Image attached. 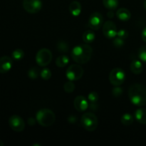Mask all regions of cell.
Returning <instances> with one entry per match:
<instances>
[{"label": "cell", "instance_id": "cell-7", "mask_svg": "<svg viewBox=\"0 0 146 146\" xmlns=\"http://www.w3.org/2000/svg\"><path fill=\"white\" fill-rule=\"evenodd\" d=\"M84 75V69L78 64H73L70 66L66 70V76L69 81H76L81 79Z\"/></svg>", "mask_w": 146, "mask_h": 146}, {"label": "cell", "instance_id": "cell-6", "mask_svg": "<svg viewBox=\"0 0 146 146\" xmlns=\"http://www.w3.org/2000/svg\"><path fill=\"white\" fill-rule=\"evenodd\" d=\"M109 81L114 86H120L125 81V74L120 68H113L109 74Z\"/></svg>", "mask_w": 146, "mask_h": 146}, {"label": "cell", "instance_id": "cell-23", "mask_svg": "<svg viewBox=\"0 0 146 146\" xmlns=\"http://www.w3.org/2000/svg\"><path fill=\"white\" fill-rule=\"evenodd\" d=\"M56 48L59 52L66 53L68 51V44L64 41H59L56 44Z\"/></svg>", "mask_w": 146, "mask_h": 146}, {"label": "cell", "instance_id": "cell-11", "mask_svg": "<svg viewBox=\"0 0 146 146\" xmlns=\"http://www.w3.org/2000/svg\"><path fill=\"white\" fill-rule=\"evenodd\" d=\"M103 33L107 38H114L117 36L116 25L112 21H107L103 25Z\"/></svg>", "mask_w": 146, "mask_h": 146}, {"label": "cell", "instance_id": "cell-32", "mask_svg": "<svg viewBox=\"0 0 146 146\" xmlns=\"http://www.w3.org/2000/svg\"><path fill=\"white\" fill-rule=\"evenodd\" d=\"M141 37H142L143 41L146 43V27L144 28L143 30L142 31V33H141Z\"/></svg>", "mask_w": 146, "mask_h": 146}, {"label": "cell", "instance_id": "cell-17", "mask_svg": "<svg viewBox=\"0 0 146 146\" xmlns=\"http://www.w3.org/2000/svg\"><path fill=\"white\" fill-rule=\"evenodd\" d=\"M130 68H131V71H132L133 74H136V75L141 74L143 70L142 63H141V61H138V60H133L131 62Z\"/></svg>", "mask_w": 146, "mask_h": 146}, {"label": "cell", "instance_id": "cell-14", "mask_svg": "<svg viewBox=\"0 0 146 146\" xmlns=\"http://www.w3.org/2000/svg\"><path fill=\"white\" fill-rule=\"evenodd\" d=\"M68 9H69L71 15L74 17H78L81 14L82 7H81V4H80V2L77 1H74L70 4Z\"/></svg>", "mask_w": 146, "mask_h": 146}, {"label": "cell", "instance_id": "cell-16", "mask_svg": "<svg viewBox=\"0 0 146 146\" xmlns=\"http://www.w3.org/2000/svg\"><path fill=\"white\" fill-rule=\"evenodd\" d=\"M135 118L138 123L146 125V108H138L135 112Z\"/></svg>", "mask_w": 146, "mask_h": 146}, {"label": "cell", "instance_id": "cell-2", "mask_svg": "<svg viewBox=\"0 0 146 146\" xmlns=\"http://www.w3.org/2000/svg\"><path fill=\"white\" fill-rule=\"evenodd\" d=\"M93 49L88 44H84L76 46L71 51V57L76 63L85 64L91 58Z\"/></svg>", "mask_w": 146, "mask_h": 146}, {"label": "cell", "instance_id": "cell-19", "mask_svg": "<svg viewBox=\"0 0 146 146\" xmlns=\"http://www.w3.org/2000/svg\"><path fill=\"white\" fill-rule=\"evenodd\" d=\"M69 62V58L66 55H61L56 60V64L59 68L66 66Z\"/></svg>", "mask_w": 146, "mask_h": 146}, {"label": "cell", "instance_id": "cell-33", "mask_svg": "<svg viewBox=\"0 0 146 146\" xmlns=\"http://www.w3.org/2000/svg\"><path fill=\"white\" fill-rule=\"evenodd\" d=\"M28 123L29 125H34V124H35V120H34L33 118H29L28 119Z\"/></svg>", "mask_w": 146, "mask_h": 146}, {"label": "cell", "instance_id": "cell-15", "mask_svg": "<svg viewBox=\"0 0 146 146\" xmlns=\"http://www.w3.org/2000/svg\"><path fill=\"white\" fill-rule=\"evenodd\" d=\"M116 17L122 21H128L131 17V13L125 8H121L117 10Z\"/></svg>", "mask_w": 146, "mask_h": 146}, {"label": "cell", "instance_id": "cell-36", "mask_svg": "<svg viewBox=\"0 0 146 146\" xmlns=\"http://www.w3.org/2000/svg\"><path fill=\"white\" fill-rule=\"evenodd\" d=\"M144 8L146 10V0H145V1H144Z\"/></svg>", "mask_w": 146, "mask_h": 146}, {"label": "cell", "instance_id": "cell-13", "mask_svg": "<svg viewBox=\"0 0 146 146\" xmlns=\"http://www.w3.org/2000/svg\"><path fill=\"white\" fill-rule=\"evenodd\" d=\"M75 109L78 112H84L88 108V102L86 98L83 96H78L74 101Z\"/></svg>", "mask_w": 146, "mask_h": 146}, {"label": "cell", "instance_id": "cell-20", "mask_svg": "<svg viewBox=\"0 0 146 146\" xmlns=\"http://www.w3.org/2000/svg\"><path fill=\"white\" fill-rule=\"evenodd\" d=\"M118 0H103L104 7L109 10H115L118 7Z\"/></svg>", "mask_w": 146, "mask_h": 146}, {"label": "cell", "instance_id": "cell-12", "mask_svg": "<svg viewBox=\"0 0 146 146\" xmlns=\"http://www.w3.org/2000/svg\"><path fill=\"white\" fill-rule=\"evenodd\" d=\"M13 66V59L8 56L0 58V74H6L11 70Z\"/></svg>", "mask_w": 146, "mask_h": 146}, {"label": "cell", "instance_id": "cell-3", "mask_svg": "<svg viewBox=\"0 0 146 146\" xmlns=\"http://www.w3.org/2000/svg\"><path fill=\"white\" fill-rule=\"evenodd\" d=\"M36 120L40 125L48 127L52 125L56 121V115L51 110L43 108L37 112Z\"/></svg>", "mask_w": 146, "mask_h": 146}, {"label": "cell", "instance_id": "cell-22", "mask_svg": "<svg viewBox=\"0 0 146 146\" xmlns=\"http://www.w3.org/2000/svg\"><path fill=\"white\" fill-rule=\"evenodd\" d=\"M24 56V51L21 48H17L11 54V58L14 61H20Z\"/></svg>", "mask_w": 146, "mask_h": 146}, {"label": "cell", "instance_id": "cell-34", "mask_svg": "<svg viewBox=\"0 0 146 146\" xmlns=\"http://www.w3.org/2000/svg\"><path fill=\"white\" fill-rule=\"evenodd\" d=\"M107 16H108L110 19L113 18V17H114V12L113 11V10H110V11L107 13Z\"/></svg>", "mask_w": 146, "mask_h": 146}, {"label": "cell", "instance_id": "cell-10", "mask_svg": "<svg viewBox=\"0 0 146 146\" xmlns=\"http://www.w3.org/2000/svg\"><path fill=\"white\" fill-rule=\"evenodd\" d=\"M9 125L10 128L16 132H21L25 128V123L24 120L17 115H11L9 119Z\"/></svg>", "mask_w": 146, "mask_h": 146}, {"label": "cell", "instance_id": "cell-8", "mask_svg": "<svg viewBox=\"0 0 146 146\" xmlns=\"http://www.w3.org/2000/svg\"><path fill=\"white\" fill-rule=\"evenodd\" d=\"M23 7L29 14H36L41 11L42 2L41 0H24Z\"/></svg>", "mask_w": 146, "mask_h": 146}, {"label": "cell", "instance_id": "cell-28", "mask_svg": "<svg viewBox=\"0 0 146 146\" xmlns=\"http://www.w3.org/2000/svg\"><path fill=\"white\" fill-rule=\"evenodd\" d=\"M98 98H99V97H98V93L95 92V91L91 92L88 94V99L90 104H96L98 101Z\"/></svg>", "mask_w": 146, "mask_h": 146}, {"label": "cell", "instance_id": "cell-21", "mask_svg": "<svg viewBox=\"0 0 146 146\" xmlns=\"http://www.w3.org/2000/svg\"><path fill=\"white\" fill-rule=\"evenodd\" d=\"M121 123L124 125H130L134 121V117L130 113H125L121 116Z\"/></svg>", "mask_w": 146, "mask_h": 146}, {"label": "cell", "instance_id": "cell-27", "mask_svg": "<svg viewBox=\"0 0 146 146\" xmlns=\"http://www.w3.org/2000/svg\"><path fill=\"white\" fill-rule=\"evenodd\" d=\"M138 57L140 60L146 63V45L143 46L138 50Z\"/></svg>", "mask_w": 146, "mask_h": 146}, {"label": "cell", "instance_id": "cell-30", "mask_svg": "<svg viewBox=\"0 0 146 146\" xmlns=\"http://www.w3.org/2000/svg\"><path fill=\"white\" fill-rule=\"evenodd\" d=\"M123 94V89L122 88L119 86H115V88H114L112 91V94L113 96L115 97H119L122 95Z\"/></svg>", "mask_w": 146, "mask_h": 146}, {"label": "cell", "instance_id": "cell-1", "mask_svg": "<svg viewBox=\"0 0 146 146\" xmlns=\"http://www.w3.org/2000/svg\"><path fill=\"white\" fill-rule=\"evenodd\" d=\"M128 98L136 106L146 105V87L141 84H132L128 90Z\"/></svg>", "mask_w": 146, "mask_h": 146}, {"label": "cell", "instance_id": "cell-25", "mask_svg": "<svg viewBox=\"0 0 146 146\" xmlns=\"http://www.w3.org/2000/svg\"><path fill=\"white\" fill-rule=\"evenodd\" d=\"M40 76L43 80H48L51 77V71L49 68H44L40 72Z\"/></svg>", "mask_w": 146, "mask_h": 146}, {"label": "cell", "instance_id": "cell-18", "mask_svg": "<svg viewBox=\"0 0 146 146\" xmlns=\"http://www.w3.org/2000/svg\"><path fill=\"white\" fill-rule=\"evenodd\" d=\"M82 38L84 43H86V44H91L95 39L96 34L92 29H88L84 31V33L83 34Z\"/></svg>", "mask_w": 146, "mask_h": 146}, {"label": "cell", "instance_id": "cell-24", "mask_svg": "<svg viewBox=\"0 0 146 146\" xmlns=\"http://www.w3.org/2000/svg\"><path fill=\"white\" fill-rule=\"evenodd\" d=\"M75 84L71 81H67L64 85V91H65L66 93H68V94H71V93L74 92V90H75Z\"/></svg>", "mask_w": 146, "mask_h": 146}, {"label": "cell", "instance_id": "cell-26", "mask_svg": "<svg viewBox=\"0 0 146 146\" xmlns=\"http://www.w3.org/2000/svg\"><path fill=\"white\" fill-rule=\"evenodd\" d=\"M38 76H40V72L37 67H34L28 71V76L31 79H36L38 78Z\"/></svg>", "mask_w": 146, "mask_h": 146}, {"label": "cell", "instance_id": "cell-29", "mask_svg": "<svg viewBox=\"0 0 146 146\" xmlns=\"http://www.w3.org/2000/svg\"><path fill=\"white\" fill-rule=\"evenodd\" d=\"M124 40L123 38H121L118 36H115L114 38L113 41V44L114 46L116 47V48H119V47H121L124 44Z\"/></svg>", "mask_w": 146, "mask_h": 146}, {"label": "cell", "instance_id": "cell-31", "mask_svg": "<svg viewBox=\"0 0 146 146\" xmlns=\"http://www.w3.org/2000/svg\"><path fill=\"white\" fill-rule=\"evenodd\" d=\"M117 36L120 37L121 38H123V39H125V38H128V32L127 30L125 29H121L117 32Z\"/></svg>", "mask_w": 146, "mask_h": 146}, {"label": "cell", "instance_id": "cell-35", "mask_svg": "<svg viewBox=\"0 0 146 146\" xmlns=\"http://www.w3.org/2000/svg\"><path fill=\"white\" fill-rule=\"evenodd\" d=\"M3 145H4V143L2 142V141L0 140V146H3Z\"/></svg>", "mask_w": 146, "mask_h": 146}, {"label": "cell", "instance_id": "cell-5", "mask_svg": "<svg viewBox=\"0 0 146 146\" xmlns=\"http://www.w3.org/2000/svg\"><path fill=\"white\" fill-rule=\"evenodd\" d=\"M52 60V53L48 48H41L36 55V61L39 66H46Z\"/></svg>", "mask_w": 146, "mask_h": 146}, {"label": "cell", "instance_id": "cell-9", "mask_svg": "<svg viewBox=\"0 0 146 146\" xmlns=\"http://www.w3.org/2000/svg\"><path fill=\"white\" fill-rule=\"evenodd\" d=\"M104 18L101 13L94 12L91 14L88 21V26L91 29L96 31L100 29L103 25Z\"/></svg>", "mask_w": 146, "mask_h": 146}, {"label": "cell", "instance_id": "cell-4", "mask_svg": "<svg viewBox=\"0 0 146 146\" xmlns=\"http://www.w3.org/2000/svg\"><path fill=\"white\" fill-rule=\"evenodd\" d=\"M81 123L83 128L87 131L92 132L98 128V121L96 115L91 112L85 113L82 115L81 119Z\"/></svg>", "mask_w": 146, "mask_h": 146}]
</instances>
